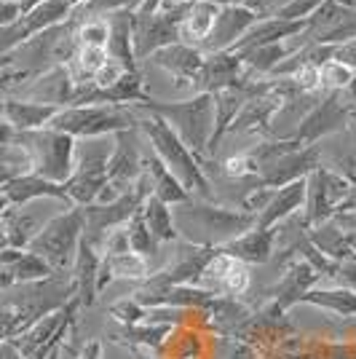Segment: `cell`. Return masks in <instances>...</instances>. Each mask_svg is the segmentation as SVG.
Wrapping results in <instances>:
<instances>
[{"instance_id":"obj_32","label":"cell","mask_w":356,"mask_h":359,"mask_svg":"<svg viewBox=\"0 0 356 359\" xmlns=\"http://www.w3.org/2000/svg\"><path fill=\"white\" fill-rule=\"evenodd\" d=\"M139 6L142 0H83L73 11H81L86 16H110L118 11H139Z\"/></svg>"},{"instance_id":"obj_21","label":"cell","mask_w":356,"mask_h":359,"mask_svg":"<svg viewBox=\"0 0 356 359\" xmlns=\"http://www.w3.org/2000/svg\"><path fill=\"white\" fill-rule=\"evenodd\" d=\"M142 169L148 172L150 177V188H153V196H158L163 204L169 207H177V204H185L191 201V194L179 185V180L163 166V161L153 153V150H145V158H142Z\"/></svg>"},{"instance_id":"obj_23","label":"cell","mask_w":356,"mask_h":359,"mask_svg":"<svg viewBox=\"0 0 356 359\" xmlns=\"http://www.w3.org/2000/svg\"><path fill=\"white\" fill-rule=\"evenodd\" d=\"M60 107L41 105V102H27V100H6L3 102V116L11 123L14 132H35L48 126V121L57 116Z\"/></svg>"},{"instance_id":"obj_14","label":"cell","mask_w":356,"mask_h":359,"mask_svg":"<svg viewBox=\"0 0 356 359\" xmlns=\"http://www.w3.org/2000/svg\"><path fill=\"white\" fill-rule=\"evenodd\" d=\"M303 207H306V177L276 188L273 196H271V201H268V207L257 215L254 228H263V231L276 228V225H282L287 217L297 215Z\"/></svg>"},{"instance_id":"obj_44","label":"cell","mask_w":356,"mask_h":359,"mask_svg":"<svg viewBox=\"0 0 356 359\" xmlns=\"http://www.w3.org/2000/svg\"><path fill=\"white\" fill-rule=\"evenodd\" d=\"M8 244V225L0 220V247H6Z\"/></svg>"},{"instance_id":"obj_47","label":"cell","mask_w":356,"mask_h":359,"mask_svg":"<svg viewBox=\"0 0 356 359\" xmlns=\"http://www.w3.org/2000/svg\"><path fill=\"white\" fill-rule=\"evenodd\" d=\"M70 3H73V6H81V3H83V0H70Z\"/></svg>"},{"instance_id":"obj_41","label":"cell","mask_w":356,"mask_h":359,"mask_svg":"<svg viewBox=\"0 0 356 359\" xmlns=\"http://www.w3.org/2000/svg\"><path fill=\"white\" fill-rule=\"evenodd\" d=\"M348 180H351V191H348V198L343 201V207L338 212H356V177Z\"/></svg>"},{"instance_id":"obj_15","label":"cell","mask_w":356,"mask_h":359,"mask_svg":"<svg viewBox=\"0 0 356 359\" xmlns=\"http://www.w3.org/2000/svg\"><path fill=\"white\" fill-rule=\"evenodd\" d=\"M100 266H102V255L97 252L91 244L81 239L78 244V255H75L73 263V287H75V300L78 306L89 309L94 306V300L100 295Z\"/></svg>"},{"instance_id":"obj_46","label":"cell","mask_w":356,"mask_h":359,"mask_svg":"<svg viewBox=\"0 0 356 359\" xmlns=\"http://www.w3.org/2000/svg\"><path fill=\"white\" fill-rule=\"evenodd\" d=\"M6 67H8V57L3 54V57H0V75H3V70H6Z\"/></svg>"},{"instance_id":"obj_6","label":"cell","mask_w":356,"mask_h":359,"mask_svg":"<svg viewBox=\"0 0 356 359\" xmlns=\"http://www.w3.org/2000/svg\"><path fill=\"white\" fill-rule=\"evenodd\" d=\"M81 239H83V207H70L54 215L41 228V233L30 241V252L43 257L51 269L64 271L75 263Z\"/></svg>"},{"instance_id":"obj_45","label":"cell","mask_w":356,"mask_h":359,"mask_svg":"<svg viewBox=\"0 0 356 359\" xmlns=\"http://www.w3.org/2000/svg\"><path fill=\"white\" fill-rule=\"evenodd\" d=\"M332 3H338V6H343V8H351V11H356V0H332Z\"/></svg>"},{"instance_id":"obj_10","label":"cell","mask_w":356,"mask_h":359,"mask_svg":"<svg viewBox=\"0 0 356 359\" xmlns=\"http://www.w3.org/2000/svg\"><path fill=\"white\" fill-rule=\"evenodd\" d=\"M196 285L201 290H207L212 295H244L249 287V266L241 263L236 257H231L228 252L217 250L209 257V263L204 266V271L198 273Z\"/></svg>"},{"instance_id":"obj_31","label":"cell","mask_w":356,"mask_h":359,"mask_svg":"<svg viewBox=\"0 0 356 359\" xmlns=\"http://www.w3.org/2000/svg\"><path fill=\"white\" fill-rule=\"evenodd\" d=\"M354 78H356L354 70L341 65V62L327 60L319 65V89H324L327 94H329V91H345L351 86Z\"/></svg>"},{"instance_id":"obj_36","label":"cell","mask_w":356,"mask_h":359,"mask_svg":"<svg viewBox=\"0 0 356 359\" xmlns=\"http://www.w3.org/2000/svg\"><path fill=\"white\" fill-rule=\"evenodd\" d=\"M329 60L341 62V65L351 67L356 73V38H348V41L329 46Z\"/></svg>"},{"instance_id":"obj_1","label":"cell","mask_w":356,"mask_h":359,"mask_svg":"<svg viewBox=\"0 0 356 359\" xmlns=\"http://www.w3.org/2000/svg\"><path fill=\"white\" fill-rule=\"evenodd\" d=\"M172 220L177 236L196 244V247H209L220 250L228 241L238 239L241 233L254 228V215L244 210H231V207H217V204H196L185 201L172 207Z\"/></svg>"},{"instance_id":"obj_35","label":"cell","mask_w":356,"mask_h":359,"mask_svg":"<svg viewBox=\"0 0 356 359\" xmlns=\"http://www.w3.org/2000/svg\"><path fill=\"white\" fill-rule=\"evenodd\" d=\"M113 316L129 327V325H139V322H145L148 311H145V306H139V303L132 298V300L118 303V306H113Z\"/></svg>"},{"instance_id":"obj_24","label":"cell","mask_w":356,"mask_h":359,"mask_svg":"<svg viewBox=\"0 0 356 359\" xmlns=\"http://www.w3.org/2000/svg\"><path fill=\"white\" fill-rule=\"evenodd\" d=\"M132 16L134 11H118V14L107 16L110 25V35H107V57L121 62L126 70H137V60H134V43H132Z\"/></svg>"},{"instance_id":"obj_29","label":"cell","mask_w":356,"mask_h":359,"mask_svg":"<svg viewBox=\"0 0 356 359\" xmlns=\"http://www.w3.org/2000/svg\"><path fill=\"white\" fill-rule=\"evenodd\" d=\"M126 233H129V244H132V252L142 255V257H150V255L158 252V241H156V236L150 233L148 223L142 220V212L137 210L129 217V223H126Z\"/></svg>"},{"instance_id":"obj_30","label":"cell","mask_w":356,"mask_h":359,"mask_svg":"<svg viewBox=\"0 0 356 359\" xmlns=\"http://www.w3.org/2000/svg\"><path fill=\"white\" fill-rule=\"evenodd\" d=\"M107 35H110L107 16H89V19H81V22H78V27H75L78 48H81V46L104 48V46H107Z\"/></svg>"},{"instance_id":"obj_3","label":"cell","mask_w":356,"mask_h":359,"mask_svg":"<svg viewBox=\"0 0 356 359\" xmlns=\"http://www.w3.org/2000/svg\"><path fill=\"white\" fill-rule=\"evenodd\" d=\"M134 107L166 121L172 126V132L188 145V150L196 158H204L209 153V142L214 135V100H212V94L201 91L191 100H179V102H153V100H148V102Z\"/></svg>"},{"instance_id":"obj_34","label":"cell","mask_w":356,"mask_h":359,"mask_svg":"<svg viewBox=\"0 0 356 359\" xmlns=\"http://www.w3.org/2000/svg\"><path fill=\"white\" fill-rule=\"evenodd\" d=\"M225 175L233 180H244V177H257L260 175V166L252 158L249 150H241V153H233L225 158Z\"/></svg>"},{"instance_id":"obj_12","label":"cell","mask_w":356,"mask_h":359,"mask_svg":"<svg viewBox=\"0 0 356 359\" xmlns=\"http://www.w3.org/2000/svg\"><path fill=\"white\" fill-rule=\"evenodd\" d=\"M257 19H260V16L252 14V11L244 8V6H238L236 0L220 6L217 19H214V25H212V30H209L207 41L201 46V51H204V54L231 51V48L238 43V38L249 30Z\"/></svg>"},{"instance_id":"obj_43","label":"cell","mask_w":356,"mask_h":359,"mask_svg":"<svg viewBox=\"0 0 356 359\" xmlns=\"http://www.w3.org/2000/svg\"><path fill=\"white\" fill-rule=\"evenodd\" d=\"M16 3H19V11H22V14H27V11H32L35 6L46 3V0H16Z\"/></svg>"},{"instance_id":"obj_11","label":"cell","mask_w":356,"mask_h":359,"mask_svg":"<svg viewBox=\"0 0 356 359\" xmlns=\"http://www.w3.org/2000/svg\"><path fill=\"white\" fill-rule=\"evenodd\" d=\"M316 166H322V156H319V148L313 145H303V148H295L289 153H282L276 158H271L260 166V182L266 188H282L287 182H295V180L308 177Z\"/></svg>"},{"instance_id":"obj_27","label":"cell","mask_w":356,"mask_h":359,"mask_svg":"<svg viewBox=\"0 0 356 359\" xmlns=\"http://www.w3.org/2000/svg\"><path fill=\"white\" fill-rule=\"evenodd\" d=\"M142 220L148 223L150 233L156 236L158 244H169V241L177 239V231H174V220H172V207L169 204H163L158 196L150 194L145 201H142Z\"/></svg>"},{"instance_id":"obj_22","label":"cell","mask_w":356,"mask_h":359,"mask_svg":"<svg viewBox=\"0 0 356 359\" xmlns=\"http://www.w3.org/2000/svg\"><path fill=\"white\" fill-rule=\"evenodd\" d=\"M217 11H220V3H212V0L191 3L185 16H182V22H179V43L201 48L209 30H212V25H214V19H217Z\"/></svg>"},{"instance_id":"obj_20","label":"cell","mask_w":356,"mask_h":359,"mask_svg":"<svg viewBox=\"0 0 356 359\" xmlns=\"http://www.w3.org/2000/svg\"><path fill=\"white\" fill-rule=\"evenodd\" d=\"M316 279H319V273H316L311 263H306L303 257L295 260V263H289V269H287V273H284L279 287H276V303H273V306H276L279 311H284V309L300 303V298L316 285Z\"/></svg>"},{"instance_id":"obj_2","label":"cell","mask_w":356,"mask_h":359,"mask_svg":"<svg viewBox=\"0 0 356 359\" xmlns=\"http://www.w3.org/2000/svg\"><path fill=\"white\" fill-rule=\"evenodd\" d=\"M139 110V107H134ZM137 129L148 137L150 150L163 161V166L179 180V185L188 191V194H196L198 198H212V188H209L207 175L201 172L198 166V158L188 150V145L179 140L172 126L163 118L153 116V113H145L137 118Z\"/></svg>"},{"instance_id":"obj_5","label":"cell","mask_w":356,"mask_h":359,"mask_svg":"<svg viewBox=\"0 0 356 359\" xmlns=\"http://www.w3.org/2000/svg\"><path fill=\"white\" fill-rule=\"evenodd\" d=\"M137 126V113L126 105H67L60 107L57 116L48 121V129L64 132L75 140L83 137H100V135H118Z\"/></svg>"},{"instance_id":"obj_7","label":"cell","mask_w":356,"mask_h":359,"mask_svg":"<svg viewBox=\"0 0 356 359\" xmlns=\"http://www.w3.org/2000/svg\"><path fill=\"white\" fill-rule=\"evenodd\" d=\"M185 6H169L158 11H134L132 16V43L134 60H150L163 46H172L179 41V22L188 11Z\"/></svg>"},{"instance_id":"obj_33","label":"cell","mask_w":356,"mask_h":359,"mask_svg":"<svg viewBox=\"0 0 356 359\" xmlns=\"http://www.w3.org/2000/svg\"><path fill=\"white\" fill-rule=\"evenodd\" d=\"M322 3L324 0H284L271 16H276L282 22H308Z\"/></svg>"},{"instance_id":"obj_16","label":"cell","mask_w":356,"mask_h":359,"mask_svg":"<svg viewBox=\"0 0 356 359\" xmlns=\"http://www.w3.org/2000/svg\"><path fill=\"white\" fill-rule=\"evenodd\" d=\"M204 51L196 48V46L188 43H172V46H163L161 51H156L150 62L156 67L166 70L169 75H174L177 81H188V83H196V78L201 73V65H204Z\"/></svg>"},{"instance_id":"obj_38","label":"cell","mask_w":356,"mask_h":359,"mask_svg":"<svg viewBox=\"0 0 356 359\" xmlns=\"http://www.w3.org/2000/svg\"><path fill=\"white\" fill-rule=\"evenodd\" d=\"M238 6H244V8H249L252 14H273L279 6H282L284 0H236Z\"/></svg>"},{"instance_id":"obj_4","label":"cell","mask_w":356,"mask_h":359,"mask_svg":"<svg viewBox=\"0 0 356 359\" xmlns=\"http://www.w3.org/2000/svg\"><path fill=\"white\" fill-rule=\"evenodd\" d=\"M14 142L27 153L32 175L64 185L75 172V140L57 129H35V132H16Z\"/></svg>"},{"instance_id":"obj_8","label":"cell","mask_w":356,"mask_h":359,"mask_svg":"<svg viewBox=\"0 0 356 359\" xmlns=\"http://www.w3.org/2000/svg\"><path fill=\"white\" fill-rule=\"evenodd\" d=\"M351 180L329 169V166H316L306 177V207H303V220L308 228L332 220V215L341 210L343 201L348 198Z\"/></svg>"},{"instance_id":"obj_42","label":"cell","mask_w":356,"mask_h":359,"mask_svg":"<svg viewBox=\"0 0 356 359\" xmlns=\"http://www.w3.org/2000/svg\"><path fill=\"white\" fill-rule=\"evenodd\" d=\"M100 354H102V346H100V341H91V344L83 348L81 359H100Z\"/></svg>"},{"instance_id":"obj_28","label":"cell","mask_w":356,"mask_h":359,"mask_svg":"<svg viewBox=\"0 0 356 359\" xmlns=\"http://www.w3.org/2000/svg\"><path fill=\"white\" fill-rule=\"evenodd\" d=\"M300 303H311V306H322V309H329L341 316H356V292L345 290V287H338V290H308Z\"/></svg>"},{"instance_id":"obj_19","label":"cell","mask_w":356,"mask_h":359,"mask_svg":"<svg viewBox=\"0 0 356 359\" xmlns=\"http://www.w3.org/2000/svg\"><path fill=\"white\" fill-rule=\"evenodd\" d=\"M3 194L8 198V204H27L35 198H60V201L70 204V198L64 194V185L48 182L38 175H16L3 185Z\"/></svg>"},{"instance_id":"obj_13","label":"cell","mask_w":356,"mask_h":359,"mask_svg":"<svg viewBox=\"0 0 356 359\" xmlns=\"http://www.w3.org/2000/svg\"><path fill=\"white\" fill-rule=\"evenodd\" d=\"M241 78H244V65L238 60V54H233V51L207 54L204 65H201V73L196 78V94H201V91L214 94V91L231 89Z\"/></svg>"},{"instance_id":"obj_17","label":"cell","mask_w":356,"mask_h":359,"mask_svg":"<svg viewBox=\"0 0 356 359\" xmlns=\"http://www.w3.org/2000/svg\"><path fill=\"white\" fill-rule=\"evenodd\" d=\"M116 150V135L83 137L75 140V172L73 175H107V164Z\"/></svg>"},{"instance_id":"obj_25","label":"cell","mask_w":356,"mask_h":359,"mask_svg":"<svg viewBox=\"0 0 356 359\" xmlns=\"http://www.w3.org/2000/svg\"><path fill=\"white\" fill-rule=\"evenodd\" d=\"M150 266L142 255L137 252H121V255H102V266H100V292H102L110 279H148Z\"/></svg>"},{"instance_id":"obj_39","label":"cell","mask_w":356,"mask_h":359,"mask_svg":"<svg viewBox=\"0 0 356 359\" xmlns=\"http://www.w3.org/2000/svg\"><path fill=\"white\" fill-rule=\"evenodd\" d=\"M19 16H22V11H19V3L16 0H0V27L14 25Z\"/></svg>"},{"instance_id":"obj_37","label":"cell","mask_w":356,"mask_h":359,"mask_svg":"<svg viewBox=\"0 0 356 359\" xmlns=\"http://www.w3.org/2000/svg\"><path fill=\"white\" fill-rule=\"evenodd\" d=\"M335 279H338V282H341L345 290L356 292V260H343L341 266H338V273H335Z\"/></svg>"},{"instance_id":"obj_26","label":"cell","mask_w":356,"mask_h":359,"mask_svg":"<svg viewBox=\"0 0 356 359\" xmlns=\"http://www.w3.org/2000/svg\"><path fill=\"white\" fill-rule=\"evenodd\" d=\"M308 241H311L313 247H316L319 252L324 255V257L335 260V263H343V260H354V252H351V247H348V239H345V231H343V228L335 223V220H327V223L311 228V233H308Z\"/></svg>"},{"instance_id":"obj_9","label":"cell","mask_w":356,"mask_h":359,"mask_svg":"<svg viewBox=\"0 0 356 359\" xmlns=\"http://www.w3.org/2000/svg\"><path fill=\"white\" fill-rule=\"evenodd\" d=\"M356 118V107L351 100L343 97V91H329L322 102L308 110V116L300 121L295 132V142L300 145H316L322 137L338 135L343 129H348Z\"/></svg>"},{"instance_id":"obj_18","label":"cell","mask_w":356,"mask_h":359,"mask_svg":"<svg viewBox=\"0 0 356 359\" xmlns=\"http://www.w3.org/2000/svg\"><path fill=\"white\" fill-rule=\"evenodd\" d=\"M223 252H228L231 257H236L241 263H252V266H263L268 263L273 252H276V236H273V228H252L247 233H241L238 239L228 241L225 247H220Z\"/></svg>"},{"instance_id":"obj_40","label":"cell","mask_w":356,"mask_h":359,"mask_svg":"<svg viewBox=\"0 0 356 359\" xmlns=\"http://www.w3.org/2000/svg\"><path fill=\"white\" fill-rule=\"evenodd\" d=\"M14 129H11V123L8 121H0V148H6V145H11L14 142Z\"/></svg>"}]
</instances>
